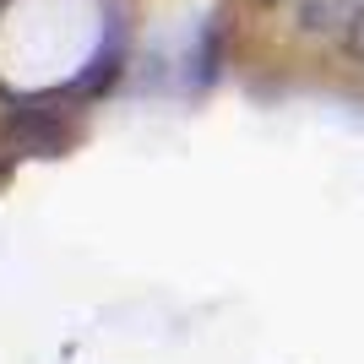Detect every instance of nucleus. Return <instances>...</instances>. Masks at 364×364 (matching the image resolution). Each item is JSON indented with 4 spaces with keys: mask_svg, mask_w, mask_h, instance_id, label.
<instances>
[{
    "mask_svg": "<svg viewBox=\"0 0 364 364\" xmlns=\"http://www.w3.org/2000/svg\"><path fill=\"white\" fill-rule=\"evenodd\" d=\"M348 49H353V55H364V6L353 11V22H348Z\"/></svg>",
    "mask_w": 364,
    "mask_h": 364,
    "instance_id": "nucleus-1",
    "label": "nucleus"
}]
</instances>
